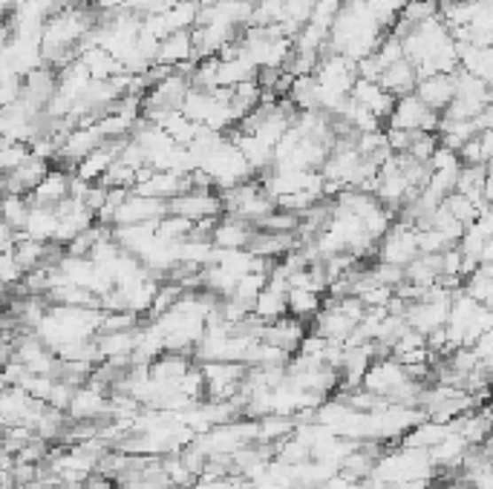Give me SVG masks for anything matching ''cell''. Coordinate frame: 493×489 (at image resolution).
Instances as JSON below:
<instances>
[{
	"label": "cell",
	"mask_w": 493,
	"mask_h": 489,
	"mask_svg": "<svg viewBox=\"0 0 493 489\" xmlns=\"http://www.w3.org/2000/svg\"><path fill=\"white\" fill-rule=\"evenodd\" d=\"M450 432H453L450 423H435V421H427V417H424L421 423H416L412 429H407L404 435H401L398 446L424 449V452H427V449H433L435 444H439V440H444Z\"/></svg>",
	"instance_id": "obj_13"
},
{
	"label": "cell",
	"mask_w": 493,
	"mask_h": 489,
	"mask_svg": "<svg viewBox=\"0 0 493 489\" xmlns=\"http://www.w3.org/2000/svg\"><path fill=\"white\" fill-rule=\"evenodd\" d=\"M251 234H254V228H251L248 222L234 219V216H225V219H216L211 242H214V248H223V251H246Z\"/></svg>",
	"instance_id": "obj_9"
},
{
	"label": "cell",
	"mask_w": 493,
	"mask_h": 489,
	"mask_svg": "<svg viewBox=\"0 0 493 489\" xmlns=\"http://www.w3.org/2000/svg\"><path fill=\"white\" fill-rule=\"evenodd\" d=\"M349 98L358 104V107H364L366 113H372L381 124L387 121V115L395 104V98L389 96L378 81H366V78H355V84L349 89Z\"/></svg>",
	"instance_id": "obj_5"
},
{
	"label": "cell",
	"mask_w": 493,
	"mask_h": 489,
	"mask_svg": "<svg viewBox=\"0 0 493 489\" xmlns=\"http://www.w3.org/2000/svg\"><path fill=\"white\" fill-rule=\"evenodd\" d=\"M121 142L124 138H116V142H101L93 153H87L78 165L73 167V173L82 182H90V184H96L101 182V176L107 173V167L113 165V161L119 159V150H121Z\"/></svg>",
	"instance_id": "obj_8"
},
{
	"label": "cell",
	"mask_w": 493,
	"mask_h": 489,
	"mask_svg": "<svg viewBox=\"0 0 493 489\" xmlns=\"http://www.w3.org/2000/svg\"><path fill=\"white\" fill-rule=\"evenodd\" d=\"M289 101L292 107H297L301 113H312L317 110V81L315 75H297L292 78V87H289Z\"/></svg>",
	"instance_id": "obj_18"
},
{
	"label": "cell",
	"mask_w": 493,
	"mask_h": 489,
	"mask_svg": "<svg viewBox=\"0 0 493 489\" xmlns=\"http://www.w3.org/2000/svg\"><path fill=\"white\" fill-rule=\"evenodd\" d=\"M442 124V113L430 110L427 104H421L416 96H401L395 98L393 110L387 115V127L393 130H407V133H435Z\"/></svg>",
	"instance_id": "obj_1"
},
{
	"label": "cell",
	"mask_w": 493,
	"mask_h": 489,
	"mask_svg": "<svg viewBox=\"0 0 493 489\" xmlns=\"http://www.w3.org/2000/svg\"><path fill=\"white\" fill-rule=\"evenodd\" d=\"M55 225H59V216H55V207L32 205L29 219H27V228H24V237L38 239V242H52V237H55Z\"/></svg>",
	"instance_id": "obj_16"
},
{
	"label": "cell",
	"mask_w": 493,
	"mask_h": 489,
	"mask_svg": "<svg viewBox=\"0 0 493 489\" xmlns=\"http://www.w3.org/2000/svg\"><path fill=\"white\" fill-rule=\"evenodd\" d=\"M170 4H197V0H170Z\"/></svg>",
	"instance_id": "obj_25"
},
{
	"label": "cell",
	"mask_w": 493,
	"mask_h": 489,
	"mask_svg": "<svg viewBox=\"0 0 493 489\" xmlns=\"http://www.w3.org/2000/svg\"><path fill=\"white\" fill-rule=\"evenodd\" d=\"M162 216H168L165 199H147V196L130 190L116 207V213H113L110 228L113 225H147V222H159Z\"/></svg>",
	"instance_id": "obj_3"
},
{
	"label": "cell",
	"mask_w": 493,
	"mask_h": 489,
	"mask_svg": "<svg viewBox=\"0 0 493 489\" xmlns=\"http://www.w3.org/2000/svg\"><path fill=\"white\" fill-rule=\"evenodd\" d=\"M456 58H458V69H462V73H467V75H473L479 81H485V84H490V73H493V52H490V46L456 43Z\"/></svg>",
	"instance_id": "obj_10"
},
{
	"label": "cell",
	"mask_w": 493,
	"mask_h": 489,
	"mask_svg": "<svg viewBox=\"0 0 493 489\" xmlns=\"http://www.w3.org/2000/svg\"><path fill=\"white\" fill-rule=\"evenodd\" d=\"M324 308V294L320 291H309V288H289L286 294V311L289 317L301 320V322H312L315 314Z\"/></svg>",
	"instance_id": "obj_14"
},
{
	"label": "cell",
	"mask_w": 493,
	"mask_h": 489,
	"mask_svg": "<svg viewBox=\"0 0 493 489\" xmlns=\"http://www.w3.org/2000/svg\"><path fill=\"white\" fill-rule=\"evenodd\" d=\"M168 213L174 216H185L191 222L205 216H220L223 213V202L216 190H200V188H188L182 190L174 199H168Z\"/></svg>",
	"instance_id": "obj_4"
},
{
	"label": "cell",
	"mask_w": 493,
	"mask_h": 489,
	"mask_svg": "<svg viewBox=\"0 0 493 489\" xmlns=\"http://www.w3.org/2000/svg\"><path fill=\"white\" fill-rule=\"evenodd\" d=\"M197 4H200V9H211V6L220 4V0H197Z\"/></svg>",
	"instance_id": "obj_24"
},
{
	"label": "cell",
	"mask_w": 493,
	"mask_h": 489,
	"mask_svg": "<svg viewBox=\"0 0 493 489\" xmlns=\"http://www.w3.org/2000/svg\"><path fill=\"white\" fill-rule=\"evenodd\" d=\"M462 294H467L470 299H476L479 306L490 308V299H493V274H490V265H476L473 271H470L462 279Z\"/></svg>",
	"instance_id": "obj_15"
},
{
	"label": "cell",
	"mask_w": 493,
	"mask_h": 489,
	"mask_svg": "<svg viewBox=\"0 0 493 489\" xmlns=\"http://www.w3.org/2000/svg\"><path fill=\"white\" fill-rule=\"evenodd\" d=\"M375 256H378V262L398 265V268L412 262L419 256L416 228H410L407 222H393L387 234L381 237V244H375Z\"/></svg>",
	"instance_id": "obj_2"
},
{
	"label": "cell",
	"mask_w": 493,
	"mask_h": 489,
	"mask_svg": "<svg viewBox=\"0 0 493 489\" xmlns=\"http://www.w3.org/2000/svg\"><path fill=\"white\" fill-rule=\"evenodd\" d=\"M442 205L447 207V213H450L458 225H470V222H476V219H479L481 213H488V211H490L488 205H476L473 199H467V196H462V193H450Z\"/></svg>",
	"instance_id": "obj_19"
},
{
	"label": "cell",
	"mask_w": 493,
	"mask_h": 489,
	"mask_svg": "<svg viewBox=\"0 0 493 489\" xmlns=\"http://www.w3.org/2000/svg\"><path fill=\"white\" fill-rule=\"evenodd\" d=\"M453 92H456L453 73H435V75L419 78L416 81V89H412V96H416L421 104H427L430 110L442 113L447 104L453 101Z\"/></svg>",
	"instance_id": "obj_6"
},
{
	"label": "cell",
	"mask_w": 493,
	"mask_h": 489,
	"mask_svg": "<svg viewBox=\"0 0 493 489\" xmlns=\"http://www.w3.org/2000/svg\"><path fill=\"white\" fill-rule=\"evenodd\" d=\"M32 211V202L27 196H0V219L12 234H24L27 219Z\"/></svg>",
	"instance_id": "obj_17"
},
{
	"label": "cell",
	"mask_w": 493,
	"mask_h": 489,
	"mask_svg": "<svg viewBox=\"0 0 493 489\" xmlns=\"http://www.w3.org/2000/svg\"><path fill=\"white\" fill-rule=\"evenodd\" d=\"M439 147V138H435V133H412L410 138V147L407 153L412 161H421V165H427V159L433 156V150Z\"/></svg>",
	"instance_id": "obj_22"
},
{
	"label": "cell",
	"mask_w": 493,
	"mask_h": 489,
	"mask_svg": "<svg viewBox=\"0 0 493 489\" xmlns=\"http://www.w3.org/2000/svg\"><path fill=\"white\" fill-rule=\"evenodd\" d=\"M185 61H197V55H193V41H191V32H170L168 38L159 41V50L153 55V64L159 66H179Z\"/></svg>",
	"instance_id": "obj_11"
},
{
	"label": "cell",
	"mask_w": 493,
	"mask_h": 489,
	"mask_svg": "<svg viewBox=\"0 0 493 489\" xmlns=\"http://www.w3.org/2000/svg\"><path fill=\"white\" fill-rule=\"evenodd\" d=\"M133 182H136V170L116 159L98 184H105V188H119V190H133Z\"/></svg>",
	"instance_id": "obj_21"
},
{
	"label": "cell",
	"mask_w": 493,
	"mask_h": 489,
	"mask_svg": "<svg viewBox=\"0 0 493 489\" xmlns=\"http://www.w3.org/2000/svg\"><path fill=\"white\" fill-rule=\"evenodd\" d=\"M29 156V147L15 142V138H0V176L12 173L20 161Z\"/></svg>",
	"instance_id": "obj_20"
},
{
	"label": "cell",
	"mask_w": 493,
	"mask_h": 489,
	"mask_svg": "<svg viewBox=\"0 0 493 489\" xmlns=\"http://www.w3.org/2000/svg\"><path fill=\"white\" fill-rule=\"evenodd\" d=\"M20 279H24V271H20V265L15 262L12 251H4L0 253V283L9 288H18Z\"/></svg>",
	"instance_id": "obj_23"
},
{
	"label": "cell",
	"mask_w": 493,
	"mask_h": 489,
	"mask_svg": "<svg viewBox=\"0 0 493 489\" xmlns=\"http://www.w3.org/2000/svg\"><path fill=\"white\" fill-rule=\"evenodd\" d=\"M416 66H412L407 58H401V61L389 64L381 75H378V84H381L389 96L393 98H401V96H410L412 89H416Z\"/></svg>",
	"instance_id": "obj_12"
},
{
	"label": "cell",
	"mask_w": 493,
	"mask_h": 489,
	"mask_svg": "<svg viewBox=\"0 0 493 489\" xmlns=\"http://www.w3.org/2000/svg\"><path fill=\"white\" fill-rule=\"evenodd\" d=\"M70 176L73 173H67L61 167H50L47 176L27 193V199L32 205H41V207H55L59 202L70 199Z\"/></svg>",
	"instance_id": "obj_7"
},
{
	"label": "cell",
	"mask_w": 493,
	"mask_h": 489,
	"mask_svg": "<svg viewBox=\"0 0 493 489\" xmlns=\"http://www.w3.org/2000/svg\"><path fill=\"white\" fill-rule=\"evenodd\" d=\"M168 489H176V486H168Z\"/></svg>",
	"instance_id": "obj_26"
}]
</instances>
